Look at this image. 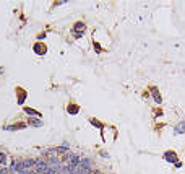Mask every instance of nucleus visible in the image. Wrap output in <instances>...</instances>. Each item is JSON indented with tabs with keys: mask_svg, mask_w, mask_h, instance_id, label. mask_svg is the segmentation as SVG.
<instances>
[{
	"mask_svg": "<svg viewBox=\"0 0 185 174\" xmlns=\"http://www.w3.org/2000/svg\"><path fill=\"white\" fill-rule=\"evenodd\" d=\"M49 169V160H44V158H39L36 161V166H34V171L36 174H45V171Z\"/></svg>",
	"mask_w": 185,
	"mask_h": 174,
	"instance_id": "1",
	"label": "nucleus"
},
{
	"mask_svg": "<svg viewBox=\"0 0 185 174\" xmlns=\"http://www.w3.org/2000/svg\"><path fill=\"white\" fill-rule=\"evenodd\" d=\"M164 161H167V163H177V161H179V158H177V153L175 152H171V150H169V152H166L164 153Z\"/></svg>",
	"mask_w": 185,
	"mask_h": 174,
	"instance_id": "2",
	"label": "nucleus"
},
{
	"mask_svg": "<svg viewBox=\"0 0 185 174\" xmlns=\"http://www.w3.org/2000/svg\"><path fill=\"white\" fill-rule=\"evenodd\" d=\"M33 49H34V52H36L37 55H44L45 52H47V47H45V44H44V42H36Z\"/></svg>",
	"mask_w": 185,
	"mask_h": 174,
	"instance_id": "3",
	"label": "nucleus"
},
{
	"mask_svg": "<svg viewBox=\"0 0 185 174\" xmlns=\"http://www.w3.org/2000/svg\"><path fill=\"white\" fill-rule=\"evenodd\" d=\"M185 133V120H180V122H177V125L174 127V135H183Z\"/></svg>",
	"mask_w": 185,
	"mask_h": 174,
	"instance_id": "4",
	"label": "nucleus"
},
{
	"mask_svg": "<svg viewBox=\"0 0 185 174\" xmlns=\"http://www.w3.org/2000/svg\"><path fill=\"white\" fill-rule=\"evenodd\" d=\"M85 30H86V26H85V23H83V21H77V23L73 25V31H75V33H78V36H80V34H81Z\"/></svg>",
	"mask_w": 185,
	"mask_h": 174,
	"instance_id": "5",
	"label": "nucleus"
},
{
	"mask_svg": "<svg viewBox=\"0 0 185 174\" xmlns=\"http://www.w3.org/2000/svg\"><path fill=\"white\" fill-rule=\"evenodd\" d=\"M28 127V124H13V125H3V130H20V129H25Z\"/></svg>",
	"mask_w": 185,
	"mask_h": 174,
	"instance_id": "6",
	"label": "nucleus"
},
{
	"mask_svg": "<svg viewBox=\"0 0 185 174\" xmlns=\"http://www.w3.org/2000/svg\"><path fill=\"white\" fill-rule=\"evenodd\" d=\"M42 124H44V122H42L39 117H36V119L30 117V119H28V125H31V127H42Z\"/></svg>",
	"mask_w": 185,
	"mask_h": 174,
	"instance_id": "7",
	"label": "nucleus"
},
{
	"mask_svg": "<svg viewBox=\"0 0 185 174\" xmlns=\"http://www.w3.org/2000/svg\"><path fill=\"white\" fill-rule=\"evenodd\" d=\"M36 161L37 160H34V158H26V160H23V164H25V169H31L33 166H36Z\"/></svg>",
	"mask_w": 185,
	"mask_h": 174,
	"instance_id": "8",
	"label": "nucleus"
},
{
	"mask_svg": "<svg viewBox=\"0 0 185 174\" xmlns=\"http://www.w3.org/2000/svg\"><path fill=\"white\" fill-rule=\"evenodd\" d=\"M67 112H68V114H73V115H75V114H78V112H80V106H78V104H73V103H72V104H68Z\"/></svg>",
	"mask_w": 185,
	"mask_h": 174,
	"instance_id": "9",
	"label": "nucleus"
},
{
	"mask_svg": "<svg viewBox=\"0 0 185 174\" xmlns=\"http://www.w3.org/2000/svg\"><path fill=\"white\" fill-rule=\"evenodd\" d=\"M151 93H153V99H154L156 103H158V104H161V103H163V98H161V95H159L158 88H154V86H153V88H151Z\"/></svg>",
	"mask_w": 185,
	"mask_h": 174,
	"instance_id": "10",
	"label": "nucleus"
},
{
	"mask_svg": "<svg viewBox=\"0 0 185 174\" xmlns=\"http://www.w3.org/2000/svg\"><path fill=\"white\" fill-rule=\"evenodd\" d=\"M42 155L47 156V160H52V158H57V155H59V153H57V148H55V150H45Z\"/></svg>",
	"mask_w": 185,
	"mask_h": 174,
	"instance_id": "11",
	"label": "nucleus"
},
{
	"mask_svg": "<svg viewBox=\"0 0 185 174\" xmlns=\"http://www.w3.org/2000/svg\"><path fill=\"white\" fill-rule=\"evenodd\" d=\"M18 95H20V98H18V104L21 106V104H25V101H26V91L18 88Z\"/></svg>",
	"mask_w": 185,
	"mask_h": 174,
	"instance_id": "12",
	"label": "nucleus"
},
{
	"mask_svg": "<svg viewBox=\"0 0 185 174\" xmlns=\"http://www.w3.org/2000/svg\"><path fill=\"white\" fill-rule=\"evenodd\" d=\"M57 153H59V155H67L68 153V143L65 142V143H63V147L57 148Z\"/></svg>",
	"mask_w": 185,
	"mask_h": 174,
	"instance_id": "13",
	"label": "nucleus"
},
{
	"mask_svg": "<svg viewBox=\"0 0 185 174\" xmlns=\"http://www.w3.org/2000/svg\"><path fill=\"white\" fill-rule=\"evenodd\" d=\"M23 111H25L28 115H31V117H34V115H36V117H39V112H37V111H34L33 107H25Z\"/></svg>",
	"mask_w": 185,
	"mask_h": 174,
	"instance_id": "14",
	"label": "nucleus"
},
{
	"mask_svg": "<svg viewBox=\"0 0 185 174\" xmlns=\"http://www.w3.org/2000/svg\"><path fill=\"white\" fill-rule=\"evenodd\" d=\"M7 161H8V156H7V153H3V152H0V166H5L7 164Z\"/></svg>",
	"mask_w": 185,
	"mask_h": 174,
	"instance_id": "15",
	"label": "nucleus"
},
{
	"mask_svg": "<svg viewBox=\"0 0 185 174\" xmlns=\"http://www.w3.org/2000/svg\"><path fill=\"white\" fill-rule=\"evenodd\" d=\"M80 166H83V168H91V160H89V158H83L81 163H80Z\"/></svg>",
	"mask_w": 185,
	"mask_h": 174,
	"instance_id": "16",
	"label": "nucleus"
},
{
	"mask_svg": "<svg viewBox=\"0 0 185 174\" xmlns=\"http://www.w3.org/2000/svg\"><path fill=\"white\" fill-rule=\"evenodd\" d=\"M91 124L94 125V127H99V129H102V124H101L97 119H91Z\"/></svg>",
	"mask_w": 185,
	"mask_h": 174,
	"instance_id": "17",
	"label": "nucleus"
},
{
	"mask_svg": "<svg viewBox=\"0 0 185 174\" xmlns=\"http://www.w3.org/2000/svg\"><path fill=\"white\" fill-rule=\"evenodd\" d=\"M0 174H13V172H11L7 166H3V168H0Z\"/></svg>",
	"mask_w": 185,
	"mask_h": 174,
	"instance_id": "18",
	"label": "nucleus"
},
{
	"mask_svg": "<svg viewBox=\"0 0 185 174\" xmlns=\"http://www.w3.org/2000/svg\"><path fill=\"white\" fill-rule=\"evenodd\" d=\"M94 49H96V52H97V54H99V52H102L101 46H97V42H94Z\"/></svg>",
	"mask_w": 185,
	"mask_h": 174,
	"instance_id": "19",
	"label": "nucleus"
},
{
	"mask_svg": "<svg viewBox=\"0 0 185 174\" xmlns=\"http://www.w3.org/2000/svg\"><path fill=\"white\" fill-rule=\"evenodd\" d=\"M101 156H104V158H109V155L106 152H101Z\"/></svg>",
	"mask_w": 185,
	"mask_h": 174,
	"instance_id": "20",
	"label": "nucleus"
},
{
	"mask_svg": "<svg viewBox=\"0 0 185 174\" xmlns=\"http://www.w3.org/2000/svg\"><path fill=\"white\" fill-rule=\"evenodd\" d=\"M3 70H5V68H3V67H0V75H2V73H3Z\"/></svg>",
	"mask_w": 185,
	"mask_h": 174,
	"instance_id": "21",
	"label": "nucleus"
},
{
	"mask_svg": "<svg viewBox=\"0 0 185 174\" xmlns=\"http://www.w3.org/2000/svg\"><path fill=\"white\" fill-rule=\"evenodd\" d=\"M13 174H16V172H13Z\"/></svg>",
	"mask_w": 185,
	"mask_h": 174,
	"instance_id": "22",
	"label": "nucleus"
}]
</instances>
